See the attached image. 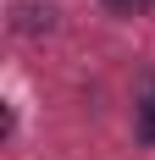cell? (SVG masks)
<instances>
[{
    "label": "cell",
    "instance_id": "1",
    "mask_svg": "<svg viewBox=\"0 0 155 160\" xmlns=\"http://www.w3.org/2000/svg\"><path fill=\"white\" fill-rule=\"evenodd\" d=\"M139 144H155V78H144V99H139Z\"/></svg>",
    "mask_w": 155,
    "mask_h": 160
},
{
    "label": "cell",
    "instance_id": "2",
    "mask_svg": "<svg viewBox=\"0 0 155 160\" xmlns=\"http://www.w3.org/2000/svg\"><path fill=\"white\" fill-rule=\"evenodd\" d=\"M100 6H105V11H116V17H139L150 0H100Z\"/></svg>",
    "mask_w": 155,
    "mask_h": 160
}]
</instances>
